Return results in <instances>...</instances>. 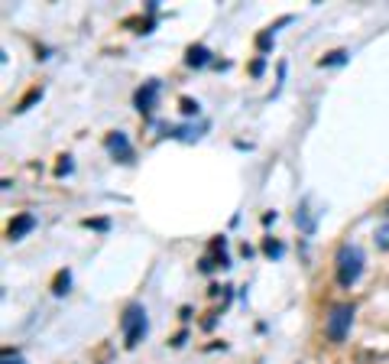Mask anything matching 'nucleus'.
<instances>
[{
	"mask_svg": "<svg viewBox=\"0 0 389 364\" xmlns=\"http://www.w3.org/2000/svg\"><path fill=\"white\" fill-rule=\"evenodd\" d=\"M156 95H159V82H149L146 88L136 91V108H140V111H153V101H156Z\"/></svg>",
	"mask_w": 389,
	"mask_h": 364,
	"instance_id": "5",
	"label": "nucleus"
},
{
	"mask_svg": "<svg viewBox=\"0 0 389 364\" xmlns=\"http://www.w3.org/2000/svg\"><path fill=\"white\" fill-rule=\"evenodd\" d=\"M266 254H269V257H279V254H282V244H273V241H266Z\"/></svg>",
	"mask_w": 389,
	"mask_h": 364,
	"instance_id": "11",
	"label": "nucleus"
},
{
	"mask_svg": "<svg viewBox=\"0 0 389 364\" xmlns=\"http://www.w3.org/2000/svg\"><path fill=\"white\" fill-rule=\"evenodd\" d=\"M121 326H123V341H127V348H136V345L146 339V328H149V322H146V309L140 306V302H130L127 313H123V319H121Z\"/></svg>",
	"mask_w": 389,
	"mask_h": 364,
	"instance_id": "2",
	"label": "nucleus"
},
{
	"mask_svg": "<svg viewBox=\"0 0 389 364\" xmlns=\"http://www.w3.org/2000/svg\"><path fill=\"white\" fill-rule=\"evenodd\" d=\"M351 322H353V306L351 302H338V306L328 313V322H325L328 339L331 341H344L347 339V332H351Z\"/></svg>",
	"mask_w": 389,
	"mask_h": 364,
	"instance_id": "3",
	"label": "nucleus"
},
{
	"mask_svg": "<svg viewBox=\"0 0 389 364\" xmlns=\"http://www.w3.org/2000/svg\"><path fill=\"white\" fill-rule=\"evenodd\" d=\"M108 147L114 153H121L123 163H130V160H134V150H130V143H127V137H123V134H114V137L108 140Z\"/></svg>",
	"mask_w": 389,
	"mask_h": 364,
	"instance_id": "6",
	"label": "nucleus"
},
{
	"mask_svg": "<svg viewBox=\"0 0 389 364\" xmlns=\"http://www.w3.org/2000/svg\"><path fill=\"white\" fill-rule=\"evenodd\" d=\"M65 287H68V274H59V280H55V293H65Z\"/></svg>",
	"mask_w": 389,
	"mask_h": 364,
	"instance_id": "10",
	"label": "nucleus"
},
{
	"mask_svg": "<svg viewBox=\"0 0 389 364\" xmlns=\"http://www.w3.org/2000/svg\"><path fill=\"white\" fill-rule=\"evenodd\" d=\"M344 56H347V52H331V59H325L321 65H340L344 62Z\"/></svg>",
	"mask_w": 389,
	"mask_h": 364,
	"instance_id": "9",
	"label": "nucleus"
},
{
	"mask_svg": "<svg viewBox=\"0 0 389 364\" xmlns=\"http://www.w3.org/2000/svg\"><path fill=\"white\" fill-rule=\"evenodd\" d=\"M85 225L88 228H97V231H108V221H104V218H97V221H91V218H88Z\"/></svg>",
	"mask_w": 389,
	"mask_h": 364,
	"instance_id": "12",
	"label": "nucleus"
},
{
	"mask_svg": "<svg viewBox=\"0 0 389 364\" xmlns=\"http://www.w3.org/2000/svg\"><path fill=\"white\" fill-rule=\"evenodd\" d=\"M36 228V218L33 215H20L16 221H10V228H7V234H10V241H20L23 234H29Z\"/></svg>",
	"mask_w": 389,
	"mask_h": 364,
	"instance_id": "4",
	"label": "nucleus"
},
{
	"mask_svg": "<svg viewBox=\"0 0 389 364\" xmlns=\"http://www.w3.org/2000/svg\"><path fill=\"white\" fill-rule=\"evenodd\" d=\"M334 267H338L340 287H353L360 280V274H364V251L357 244H340L338 257H334Z\"/></svg>",
	"mask_w": 389,
	"mask_h": 364,
	"instance_id": "1",
	"label": "nucleus"
},
{
	"mask_svg": "<svg viewBox=\"0 0 389 364\" xmlns=\"http://www.w3.org/2000/svg\"><path fill=\"white\" fill-rule=\"evenodd\" d=\"M377 244L383 247V251H389V225H383V228L377 231Z\"/></svg>",
	"mask_w": 389,
	"mask_h": 364,
	"instance_id": "8",
	"label": "nucleus"
},
{
	"mask_svg": "<svg viewBox=\"0 0 389 364\" xmlns=\"http://www.w3.org/2000/svg\"><path fill=\"white\" fill-rule=\"evenodd\" d=\"M182 111H185V114H198V104L185 98V101H182Z\"/></svg>",
	"mask_w": 389,
	"mask_h": 364,
	"instance_id": "13",
	"label": "nucleus"
},
{
	"mask_svg": "<svg viewBox=\"0 0 389 364\" xmlns=\"http://www.w3.org/2000/svg\"><path fill=\"white\" fill-rule=\"evenodd\" d=\"M3 364H10V361H3ZM13 364H20V361H13Z\"/></svg>",
	"mask_w": 389,
	"mask_h": 364,
	"instance_id": "14",
	"label": "nucleus"
},
{
	"mask_svg": "<svg viewBox=\"0 0 389 364\" xmlns=\"http://www.w3.org/2000/svg\"><path fill=\"white\" fill-rule=\"evenodd\" d=\"M185 62H188V65H208V49H205V46H192Z\"/></svg>",
	"mask_w": 389,
	"mask_h": 364,
	"instance_id": "7",
	"label": "nucleus"
}]
</instances>
